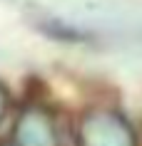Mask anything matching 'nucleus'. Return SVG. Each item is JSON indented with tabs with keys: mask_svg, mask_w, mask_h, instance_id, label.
Listing matches in <instances>:
<instances>
[{
	"mask_svg": "<svg viewBox=\"0 0 142 146\" xmlns=\"http://www.w3.org/2000/svg\"><path fill=\"white\" fill-rule=\"evenodd\" d=\"M77 146H137V136L122 114L95 109L77 124Z\"/></svg>",
	"mask_w": 142,
	"mask_h": 146,
	"instance_id": "1",
	"label": "nucleus"
},
{
	"mask_svg": "<svg viewBox=\"0 0 142 146\" xmlns=\"http://www.w3.org/2000/svg\"><path fill=\"white\" fill-rule=\"evenodd\" d=\"M17 146H57V131L52 119L42 109H25L15 121Z\"/></svg>",
	"mask_w": 142,
	"mask_h": 146,
	"instance_id": "2",
	"label": "nucleus"
},
{
	"mask_svg": "<svg viewBox=\"0 0 142 146\" xmlns=\"http://www.w3.org/2000/svg\"><path fill=\"white\" fill-rule=\"evenodd\" d=\"M8 89H5V87L0 84V119H3V116H5V111H8Z\"/></svg>",
	"mask_w": 142,
	"mask_h": 146,
	"instance_id": "3",
	"label": "nucleus"
}]
</instances>
